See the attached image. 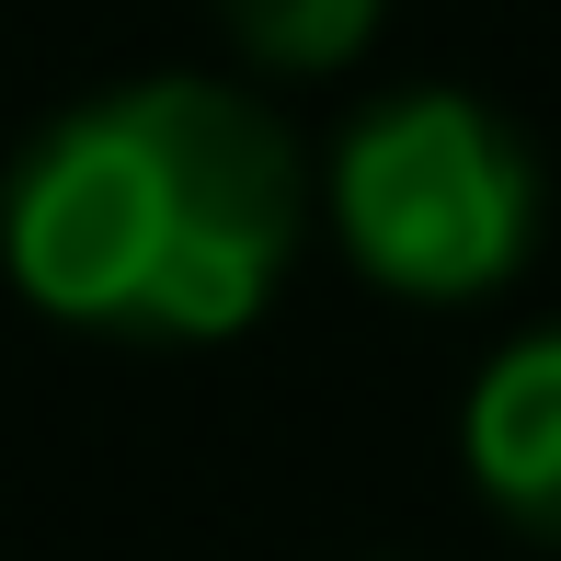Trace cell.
<instances>
[{
	"label": "cell",
	"instance_id": "1",
	"mask_svg": "<svg viewBox=\"0 0 561 561\" xmlns=\"http://www.w3.org/2000/svg\"><path fill=\"white\" fill-rule=\"evenodd\" d=\"M310 184L298 138L229 81L92 92L12 161L0 264L69 333L218 344L287 287Z\"/></svg>",
	"mask_w": 561,
	"mask_h": 561
},
{
	"label": "cell",
	"instance_id": "2",
	"mask_svg": "<svg viewBox=\"0 0 561 561\" xmlns=\"http://www.w3.org/2000/svg\"><path fill=\"white\" fill-rule=\"evenodd\" d=\"M321 207H333L344 252L390 298H436L447 310V298H481L527 264L539 161L470 92H390V104H367L344 126Z\"/></svg>",
	"mask_w": 561,
	"mask_h": 561
},
{
	"label": "cell",
	"instance_id": "3",
	"mask_svg": "<svg viewBox=\"0 0 561 561\" xmlns=\"http://www.w3.org/2000/svg\"><path fill=\"white\" fill-rule=\"evenodd\" d=\"M458 458H470V481L527 527V539L561 550V321L550 333H516L493 367L470 378Z\"/></svg>",
	"mask_w": 561,
	"mask_h": 561
},
{
	"label": "cell",
	"instance_id": "4",
	"mask_svg": "<svg viewBox=\"0 0 561 561\" xmlns=\"http://www.w3.org/2000/svg\"><path fill=\"white\" fill-rule=\"evenodd\" d=\"M378 12H390V0H218L229 46H241L252 69H275V81H321V69L367 58Z\"/></svg>",
	"mask_w": 561,
	"mask_h": 561
}]
</instances>
